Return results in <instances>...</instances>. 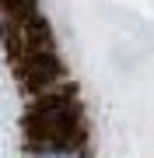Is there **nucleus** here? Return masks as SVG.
Masks as SVG:
<instances>
[{"mask_svg": "<svg viewBox=\"0 0 154 158\" xmlns=\"http://www.w3.org/2000/svg\"><path fill=\"white\" fill-rule=\"evenodd\" d=\"M32 158H81L77 148H39Z\"/></svg>", "mask_w": 154, "mask_h": 158, "instance_id": "2", "label": "nucleus"}, {"mask_svg": "<svg viewBox=\"0 0 154 158\" xmlns=\"http://www.w3.org/2000/svg\"><path fill=\"white\" fill-rule=\"evenodd\" d=\"M28 130L39 141V148H74L81 134V116L74 102L67 98H49L28 116Z\"/></svg>", "mask_w": 154, "mask_h": 158, "instance_id": "1", "label": "nucleus"}]
</instances>
